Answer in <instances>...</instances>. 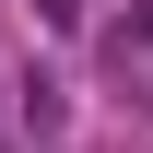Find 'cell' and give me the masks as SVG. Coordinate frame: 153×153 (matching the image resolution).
<instances>
[{
	"mask_svg": "<svg viewBox=\"0 0 153 153\" xmlns=\"http://www.w3.org/2000/svg\"><path fill=\"white\" fill-rule=\"evenodd\" d=\"M118 47H153V0H141V12H130V24H118Z\"/></svg>",
	"mask_w": 153,
	"mask_h": 153,
	"instance_id": "1",
	"label": "cell"
}]
</instances>
